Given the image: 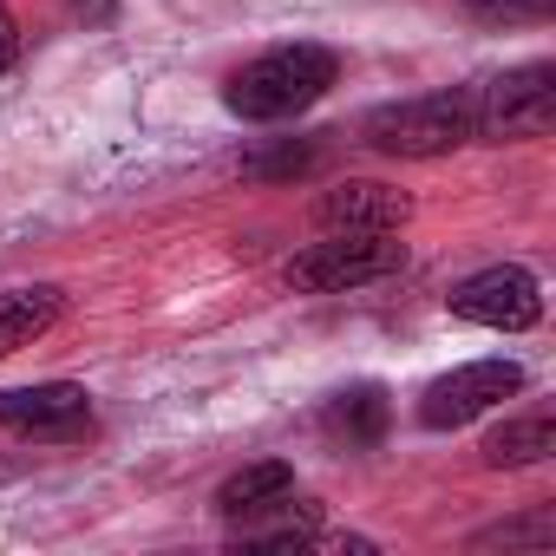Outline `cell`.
Instances as JSON below:
<instances>
[{
    "label": "cell",
    "mask_w": 556,
    "mask_h": 556,
    "mask_svg": "<svg viewBox=\"0 0 556 556\" xmlns=\"http://www.w3.org/2000/svg\"><path fill=\"white\" fill-rule=\"evenodd\" d=\"M341 79V60L328 47H268L262 60H249L229 86H223V105L249 125H275V118H295L308 112L315 99H328V86Z\"/></svg>",
    "instance_id": "6da1fadb"
},
{
    "label": "cell",
    "mask_w": 556,
    "mask_h": 556,
    "mask_svg": "<svg viewBox=\"0 0 556 556\" xmlns=\"http://www.w3.org/2000/svg\"><path fill=\"white\" fill-rule=\"evenodd\" d=\"M361 138L380 157H445L471 144V92H426V99H393L361 118Z\"/></svg>",
    "instance_id": "7a4b0ae2"
},
{
    "label": "cell",
    "mask_w": 556,
    "mask_h": 556,
    "mask_svg": "<svg viewBox=\"0 0 556 556\" xmlns=\"http://www.w3.org/2000/svg\"><path fill=\"white\" fill-rule=\"evenodd\" d=\"M549 118H556V66L549 60L510 66V73H497L471 92V138H484V144L543 138Z\"/></svg>",
    "instance_id": "3957f363"
},
{
    "label": "cell",
    "mask_w": 556,
    "mask_h": 556,
    "mask_svg": "<svg viewBox=\"0 0 556 556\" xmlns=\"http://www.w3.org/2000/svg\"><path fill=\"white\" fill-rule=\"evenodd\" d=\"M400 242L393 236H354V229H328V242L302 249L282 275H289V289L302 295H348V289H367L380 282V275L400 268Z\"/></svg>",
    "instance_id": "277c9868"
},
{
    "label": "cell",
    "mask_w": 556,
    "mask_h": 556,
    "mask_svg": "<svg viewBox=\"0 0 556 556\" xmlns=\"http://www.w3.org/2000/svg\"><path fill=\"white\" fill-rule=\"evenodd\" d=\"M445 308H452L458 321H471V328L523 334V328H536V321H543V289H536V275H530V268L497 262V268L465 275V282L452 289V302H445Z\"/></svg>",
    "instance_id": "5b68a950"
},
{
    "label": "cell",
    "mask_w": 556,
    "mask_h": 556,
    "mask_svg": "<svg viewBox=\"0 0 556 556\" xmlns=\"http://www.w3.org/2000/svg\"><path fill=\"white\" fill-rule=\"evenodd\" d=\"M517 387H523V367H517V361H471V367H452L445 380H432V387L419 393V426H432V432L471 426L478 413L504 406Z\"/></svg>",
    "instance_id": "8992f818"
},
{
    "label": "cell",
    "mask_w": 556,
    "mask_h": 556,
    "mask_svg": "<svg viewBox=\"0 0 556 556\" xmlns=\"http://www.w3.org/2000/svg\"><path fill=\"white\" fill-rule=\"evenodd\" d=\"M315 223L321 229H354V236H400L413 223V197L393 190V184H374V177H348L315 203Z\"/></svg>",
    "instance_id": "52a82bcc"
},
{
    "label": "cell",
    "mask_w": 556,
    "mask_h": 556,
    "mask_svg": "<svg viewBox=\"0 0 556 556\" xmlns=\"http://www.w3.org/2000/svg\"><path fill=\"white\" fill-rule=\"evenodd\" d=\"M92 419V393L73 380H40V387H8L0 393V426L34 432V439H66Z\"/></svg>",
    "instance_id": "ba28073f"
},
{
    "label": "cell",
    "mask_w": 556,
    "mask_h": 556,
    "mask_svg": "<svg viewBox=\"0 0 556 556\" xmlns=\"http://www.w3.org/2000/svg\"><path fill=\"white\" fill-rule=\"evenodd\" d=\"M387 426H393V400H387V387H374V380L341 387V393L328 400V413H321V432L341 439V445H380Z\"/></svg>",
    "instance_id": "9c48e42d"
},
{
    "label": "cell",
    "mask_w": 556,
    "mask_h": 556,
    "mask_svg": "<svg viewBox=\"0 0 556 556\" xmlns=\"http://www.w3.org/2000/svg\"><path fill=\"white\" fill-rule=\"evenodd\" d=\"M60 315H66V289H53V282L8 289V295H0V361L21 354V348H34Z\"/></svg>",
    "instance_id": "30bf717a"
},
{
    "label": "cell",
    "mask_w": 556,
    "mask_h": 556,
    "mask_svg": "<svg viewBox=\"0 0 556 556\" xmlns=\"http://www.w3.org/2000/svg\"><path fill=\"white\" fill-rule=\"evenodd\" d=\"M282 491H295V465H289V458H255V465H242V471H229V478H223L216 510L236 523V517H249V510L275 504Z\"/></svg>",
    "instance_id": "8fae6325"
},
{
    "label": "cell",
    "mask_w": 556,
    "mask_h": 556,
    "mask_svg": "<svg viewBox=\"0 0 556 556\" xmlns=\"http://www.w3.org/2000/svg\"><path fill=\"white\" fill-rule=\"evenodd\" d=\"M549 452H556V419H549V413H523V419H504V426L484 439V465H491V471L543 465Z\"/></svg>",
    "instance_id": "7c38bea8"
},
{
    "label": "cell",
    "mask_w": 556,
    "mask_h": 556,
    "mask_svg": "<svg viewBox=\"0 0 556 556\" xmlns=\"http://www.w3.org/2000/svg\"><path fill=\"white\" fill-rule=\"evenodd\" d=\"M556 543V517L549 510H530V517H510V523H491L471 536V549H549Z\"/></svg>",
    "instance_id": "4fadbf2b"
},
{
    "label": "cell",
    "mask_w": 556,
    "mask_h": 556,
    "mask_svg": "<svg viewBox=\"0 0 556 556\" xmlns=\"http://www.w3.org/2000/svg\"><path fill=\"white\" fill-rule=\"evenodd\" d=\"M315 144H282V151H268V157H249V177H302L315 170Z\"/></svg>",
    "instance_id": "5bb4252c"
},
{
    "label": "cell",
    "mask_w": 556,
    "mask_h": 556,
    "mask_svg": "<svg viewBox=\"0 0 556 556\" xmlns=\"http://www.w3.org/2000/svg\"><path fill=\"white\" fill-rule=\"evenodd\" d=\"M465 8H471L478 21H504V27H517V21H549L556 0H465Z\"/></svg>",
    "instance_id": "9a60e30c"
},
{
    "label": "cell",
    "mask_w": 556,
    "mask_h": 556,
    "mask_svg": "<svg viewBox=\"0 0 556 556\" xmlns=\"http://www.w3.org/2000/svg\"><path fill=\"white\" fill-rule=\"evenodd\" d=\"M21 60V27H14V14L8 8H0V73H8Z\"/></svg>",
    "instance_id": "2e32d148"
},
{
    "label": "cell",
    "mask_w": 556,
    "mask_h": 556,
    "mask_svg": "<svg viewBox=\"0 0 556 556\" xmlns=\"http://www.w3.org/2000/svg\"><path fill=\"white\" fill-rule=\"evenodd\" d=\"M73 8H79L86 21H99V14H112V0H73Z\"/></svg>",
    "instance_id": "e0dca14e"
}]
</instances>
